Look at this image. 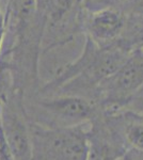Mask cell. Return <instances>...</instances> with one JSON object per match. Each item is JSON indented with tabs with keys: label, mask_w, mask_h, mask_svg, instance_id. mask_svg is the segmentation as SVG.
Returning <instances> with one entry per match:
<instances>
[{
	"label": "cell",
	"mask_w": 143,
	"mask_h": 160,
	"mask_svg": "<svg viewBox=\"0 0 143 160\" xmlns=\"http://www.w3.org/2000/svg\"><path fill=\"white\" fill-rule=\"evenodd\" d=\"M2 102H3V100H0V122H1V106H2Z\"/></svg>",
	"instance_id": "7c38bea8"
},
{
	"label": "cell",
	"mask_w": 143,
	"mask_h": 160,
	"mask_svg": "<svg viewBox=\"0 0 143 160\" xmlns=\"http://www.w3.org/2000/svg\"><path fill=\"white\" fill-rule=\"evenodd\" d=\"M76 2L77 0H47L46 12L50 25L54 27L64 20L75 8Z\"/></svg>",
	"instance_id": "8992f818"
},
{
	"label": "cell",
	"mask_w": 143,
	"mask_h": 160,
	"mask_svg": "<svg viewBox=\"0 0 143 160\" xmlns=\"http://www.w3.org/2000/svg\"><path fill=\"white\" fill-rule=\"evenodd\" d=\"M119 156L114 155V152L108 146L95 145L90 143V151L88 160H115Z\"/></svg>",
	"instance_id": "ba28073f"
},
{
	"label": "cell",
	"mask_w": 143,
	"mask_h": 160,
	"mask_svg": "<svg viewBox=\"0 0 143 160\" xmlns=\"http://www.w3.org/2000/svg\"><path fill=\"white\" fill-rule=\"evenodd\" d=\"M125 136L129 145L143 152V122L132 123L127 126Z\"/></svg>",
	"instance_id": "52a82bcc"
},
{
	"label": "cell",
	"mask_w": 143,
	"mask_h": 160,
	"mask_svg": "<svg viewBox=\"0 0 143 160\" xmlns=\"http://www.w3.org/2000/svg\"><path fill=\"white\" fill-rule=\"evenodd\" d=\"M123 108L137 114H143V87L138 91Z\"/></svg>",
	"instance_id": "9c48e42d"
},
{
	"label": "cell",
	"mask_w": 143,
	"mask_h": 160,
	"mask_svg": "<svg viewBox=\"0 0 143 160\" xmlns=\"http://www.w3.org/2000/svg\"><path fill=\"white\" fill-rule=\"evenodd\" d=\"M125 16L119 10L105 8L93 12L87 20L88 37L100 47L116 43L125 29Z\"/></svg>",
	"instance_id": "5b68a950"
},
{
	"label": "cell",
	"mask_w": 143,
	"mask_h": 160,
	"mask_svg": "<svg viewBox=\"0 0 143 160\" xmlns=\"http://www.w3.org/2000/svg\"><path fill=\"white\" fill-rule=\"evenodd\" d=\"M36 1V8L38 12L40 14H44L46 12V7H47V0H35Z\"/></svg>",
	"instance_id": "8fae6325"
},
{
	"label": "cell",
	"mask_w": 143,
	"mask_h": 160,
	"mask_svg": "<svg viewBox=\"0 0 143 160\" xmlns=\"http://www.w3.org/2000/svg\"><path fill=\"white\" fill-rule=\"evenodd\" d=\"M0 160H15L0 125Z\"/></svg>",
	"instance_id": "30bf717a"
},
{
	"label": "cell",
	"mask_w": 143,
	"mask_h": 160,
	"mask_svg": "<svg viewBox=\"0 0 143 160\" xmlns=\"http://www.w3.org/2000/svg\"><path fill=\"white\" fill-rule=\"evenodd\" d=\"M40 107L51 118V123L47 127L81 126L90 121L95 113L94 106L90 100L74 94L43 99Z\"/></svg>",
	"instance_id": "3957f363"
},
{
	"label": "cell",
	"mask_w": 143,
	"mask_h": 160,
	"mask_svg": "<svg viewBox=\"0 0 143 160\" xmlns=\"http://www.w3.org/2000/svg\"><path fill=\"white\" fill-rule=\"evenodd\" d=\"M0 125L15 160H31L32 141L30 126L27 125L24 115L14 102L3 99Z\"/></svg>",
	"instance_id": "277c9868"
},
{
	"label": "cell",
	"mask_w": 143,
	"mask_h": 160,
	"mask_svg": "<svg viewBox=\"0 0 143 160\" xmlns=\"http://www.w3.org/2000/svg\"><path fill=\"white\" fill-rule=\"evenodd\" d=\"M143 87V48L131 50L123 64L112 76L98 86L104 102L124 107Z\"/></svg>",
	"instance_id": "7a4b0ae2"
},
{
	"label": "cell",
	"mask_w": 143,
	"mask_h": 160,
	"mask_svg": "<svg viewBox=\"0 0 143 160\" xmlns=\"http://www.w3.org/2000/svg\"><path fill=\"white\" fill-rule=\"evenodd\" d=\"M82 126L47 127L41 124L31 125V160H88L90 141Z\"/></svg>",
	"instance_id": "6da1fadb"
},
{
	"label": "cell",
	"mask_w": 143,
	"mask_h": 160,
	"mask_svg": "<svg viewBox=\"0 0 143 160\" xmlns=\"http://www.w3.org/2000/svg\"><path fill=\"white\" fill-rule=\"evenodd\" d=\"M123 1H135V0H123Z\"/></svg>",
	"instance_id": "4fadbf2b"
}]
</instances>
